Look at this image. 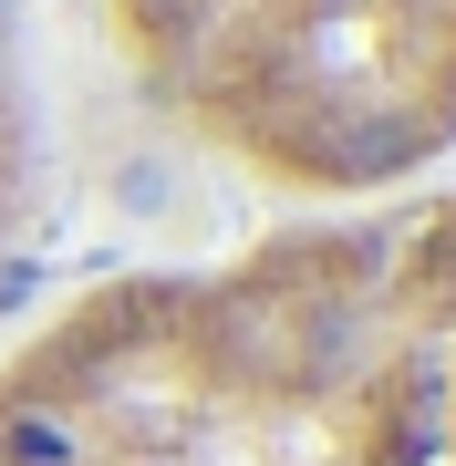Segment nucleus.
Masks as SVG:
<instances>
[{"label":"nucleus","instance_id":"f257e3e1","mask_svg":"<svg viewBox=\"0 0 456 466\" xmlns=\"http://www.w3.org/2000/svg\"><path fill=\"white\" fill-rule=\"evenodd\" d=\"M0 466H456V187L73 290L0 352Z\"/></svg>","mask_w":456,"mask_h":466},{"label":"nucleus","instance_id":"7ed1b4c3","mask_svg":"<svg viewBox=\"0 0 456 466\" xmlns=\"http://www.w3.org/2000/svg\"><path fill=\"white\" fill-rule=\"evenodd\" d=\"M32 177H42V115H32L21 42H11V21H0V249H11L21 208H32Z\"/></svg>","mask_w":456,"mask_h":466},{"label":"nucleus","instance_id":"f03ea898","mask_svg":"<svg viewBox=\"0 0 456 466\" xmlns=\"http://www.w3.org/2000/svg\"><path fill=\"white\" fill-rule=\"evenodd\" d=\"M115 63L198 156L363 208L456 156V0H104Z\"/></svg>","mask_w":456,"mask_h":466}]
</instances>
